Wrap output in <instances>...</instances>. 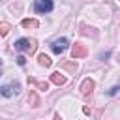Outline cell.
<instances>
[{"label":"cell","instance_id":"1","mask_svg":"<svg viewBox=\"0 0 120 120\" xmlns=\"http://www.w3.org/2000/svg\"><path fill=\"white\" fill-rule=\"evenodd\" d=\"M13 45H15L17 51H21V52H28V54H34V52H36V47H38L36 39H30V38H21V39H17Z\"/></svg>","mask_w":120,"mask_h":120},{"label":"cell","instance_id":"2","mask_svg":"<svg viewBox=\"0 0 120 120\" xmlns=\"http://www.w3.org/2000/svg\"><path fill=\"white\" fill-rule=\"evenodd\" d=\"M52 8H54L52 0H36V4H34L36 13H49V11H52Z\"/></svg>","mask_w":120,"mask_h":120},{"label":"cell","instance_id":"3","mask_svg":"<svg viewBox=\"0 0 120 120\" xmlns=\"http://www.w3.org/2000/svg\"><path fill=\"white\" fill-rule=\"evenodd\" d=\"M66 49H68V39H66V38L54 39V41L51 43V51H52L54 54H62V52H64Z\"/></svg>","mask_w":120,"mask_h":120},{"label":"cell","instance_id":"4","mask_svg":"<svg viewBox=\"0 0 120 120\" xmlns=\"http://www.w3.org/2000/svg\"><path fill=\"white\" fill-rule=\"evenodd\" d=\"M88 54V51H86V47L82 45V43H75L73 47H71V56H73V60H77V58H84Z\"/></svg>","mask_w":120,"mask_h":120},{"label":"cell","instance_id":"5","mask_svg":"<svg viewBox=\"0 0 120 120\" xmlns=\"http://www.w3.org/2000/svg\"><path fill=\"white\" fill-rule=\"evenodd\" d=\"M19 90H21V86H19L17 82H11V84H4V86H2V96H4V98H11V96L19 94Z\"/></svg>","mask_w":120,"mask_h":120},{"label":"cell","instance_id":"6","mask_svg":"<svg viewBox=\"0 0 120 120\" xmlns=\"http://www.w3.org/2000/svg\"><path fill=\"white\" fill-rule=\"evenodd\" d=\"M94 86H96V82H94L92 79H84V81H82V84H81V92H82V96H84V98H88V96L92 94Z\"/></svg>","mask_w":120,"mask_h":120},{"label":"cell","instance_id":"7","mask_svg":"<svg viewBox=\"0 0 120 120\" xmlns=\"http://www.w3.org/2000/svg\"><path fill=\"white\" fill-rule=\"evenodd\" d=\"M51 82H52V84H56V86H62V84H66V82H68V79H66V75H64V73L54 71V73H51Z\"/></svg>","mask_w":120,"mask_h":120},{"label":"cell","instance_id":"8","mask_svg":"<svg viewBox=\"0 0 120 120\" xmlns=\"http://www.w3.org/2000/svg\"><path fill=\"white\" fill-rule=\"evenodd\" d=\"M28 84H34V86H38L39 90H49V82H47V81H38V79H34V77H28Z\"/></svg>","mask_w":120,"mask_h":120},{"label":"cell","instance_id":"9","mask_svg":"<svg viewBox=\"0 0 120 120\" xmlns=\"http://www.w3.org/2000/svg\"><path fill=\"white\" fill-rule=\"evenodd\" d=\"M60 68H62V69H68V71H73V73H75L79 66H77V62H75V60H68V62H62V64H60Z\"/></svg>","mask_w":120,"mask_h":120},{"label":"cell","instance_id":"10","mask_svg":"<svg viewBox=\"0 0 120 120\" xmlns=\"http://www.w3.org/2000/svg\"><path fill=\"white\" fill-rule=\"evenodd\" d=\"M21 26H24V28H38L39 22H38L36 19H22V21H21Z\"/></svg>","mask_w":120,"mask_h":120},{"label":"cell","instance_id":"11","mask_svg":"<svg viewBox=\"0 0 120 120\" xmlns=\"http://www.w3.org/2000/svg\"><path fill=\"white\" fill-rule=\"evenodd\" d=\"M28 103L32 107H39V98H38V92L36 90H30V96H28Z\"/></svg>","mask_w":120,"mask_h":120},{"label":"cell","instance_id":"12","mask_svg":"<svg viewBox=\"0 0 120 120\" xmlns=\"http://www.w3.org/2000/svg\"><path fill=\"white\" fill-rule=\"evenodd\" d=\"M38 62H39L41 66H45V68H49V66L52 64V60H51L47 54H39V56H38Z\"/></svg>","mask_w":120,"mask_h":120},{"label":"cell","instance_id":"13","mask_svg":"<svg viewBox=\"0 0 120 120\" xmlns=\"http://www.w3.org/2000/svg\"><path fill=\"white\" fill-rule=\"evenodd\" d=\"M8 32H9V24H8V22H2V24H0V34L6 36Z\"/></svg>","mask_w":120,"mask_h":120},{"label":"cell","instance_id":"14","mask_svg":"<svg viewBox=\"0 0 120 120\" xmlns=\"http://www.w3.org/2000/svg\"><path fill=\"white\" fill-rule=\"evenodd\" d=\"M118 90H120V84H116V86H112L111 90H107V96H114V94H118Z\"/></svg>","mask_w":120,"mask_h":120},{"label":"cell","instance_id":"15","mask_svg":"<svg viewBox=\"0 0 120 120\" xmlns=\"http://www.w3.org/2000/svg\"><path fill=\"white\" fill-rule=\"evenodd\" d=\"M17 64H19V66H24V64H26V58H24V56H17Z\"/></svg>","mask_w":120,"mask_h":120},{"label":"cell","instance_id":"16","mask_svg":"<svg viewBox=\"0 0 120 120\" xmlns=\"http://www.w3.org/2000/svg\"><path fill=\"white\" fill-rule=\"evenodd\" d=\"M111 56V52H101V60H105V58H109Z\"/></svg>","mask_w":120,"mask_h":120},{"label":"cell","instance_id":"17","mask_svg":"<svg viewBox=\"0 0 120 120\" xmlns=\"http://www.w3.org/2000/svg\"><path fill=\"white\" fill-rule=\"evenodd\" d=\"M54 120H62V116H60V114L56 112V114H54Z\"/></svg>","mask_w":120,"mask_h":120}]
</instances>
